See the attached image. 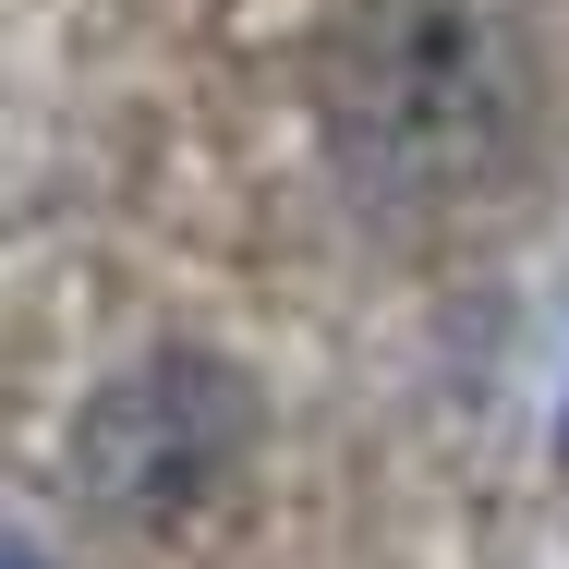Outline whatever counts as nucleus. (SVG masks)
<instances>
[{"label":"nucleus","mask_w":569,"mask_h":569,"mask_svg":"<svg viewBox=\"0 0 569 569\" xmlns=\"http://www.w3.org/2000/svg\"><path fill=\"white\" fill-rule=\"evenodd\" d=\"M0 569H49V558H37V546H12V558H0Z\"/></svg>","instance_id":"obj_3"},{"label":"nucleus","mask_w":569,"mask_h":569,"mask_svg":"<svg viewBox=\"0 0 569 569\" xmlns=\"http://www.w3.org/2000/svg\"><path fill=\"white\" fill-rule=\"evenodd\" d=\"M521 121H533V61L497 0H376L340 37L328 146H340L351 194L388 219H425V207H460L472 182H497Z\"/></svg>","instance_id":"obj_1"},{"label":"nucleus","mask_w":569,"mask_h":569,"mask_svg":"<svg viewBox=\"0 0 569 569\" xmlns=\"http://www.w3.org/2000/svg\"><path fill=\"white\" fill-rule=\"evenodd\" d=\"M242 437H254V388L230 376L219 351H146V363H121L110 388H86L61 485L98 521H182L242 460Z\"/></svg>","instance_id":"obj_2"}]
</instances>
